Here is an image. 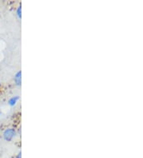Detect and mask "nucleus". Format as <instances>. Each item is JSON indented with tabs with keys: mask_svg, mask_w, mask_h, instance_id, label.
<instances>
[{
	"mask_svg": "<svg viewBox=\"0 0 143 158\" xmlns=\"http://www.w3.org/2000/svg\"><path fill=\"white\" fill-rule=\"evenodd\" d=\"M14 81L15 83V85L19 86L21 85L22 84V71L21 70H18L17 73L14 74Z\"/></svg>",
	"mask_w": 143,
	"mask_h": 158,
	"instance_id": "obj_2",
	"label": "nucleus"
},
{
	"mask_svg": "<svg viewBox=\"0 0 143 158\" xmlns=\"http://www.w3.org/2000/svg\"><path fill=\"white\" fill-rule=\"evenodd\" d=\"M0 116H1V112H0Z\"/></svg>",
	"mask_w": 143,
	"mask_h": 158,
	"instance_id": "obj_7",
	"label": "nucleus"
},
{
	"mask_svg": "<svg viewBox=\"0 0 143 158\" xmlns=\"http://www.w3.org/2000/svg\"><path fill=\"white\" fill-rule=\"evenodd\" d=\"M16 136L17 130L14 128H7L2 133V137L6 141H11Z\"/></svg>",
	"mask_w": 143,
	"mask_h": 158,
	"instance_id": "obj_1",
	"label": "nucleus"
},
{
	"mask_svg": "<svg viewBox=\"0 0 143 158\" xmlns=\"http://www.w3.org/2000/svg\"><path fill=\"white\" fill-rule=\"evenodd\" d=\"M0 87H1V81H0Z\"/></svg>",
	"mask_w": 143,
	"mask_h": 158,
	"instance_id": "obj_6",
	"label": "nucleus"
},
{
	"mask_svg": "<svg viewBox=\"0 0 143 158\" xmlns=\"http://www.w3.org/2000/svg\"><path fill=\"white\" fill-rule=\"evenodd\" d=\"M16 14H17V16L18 19H21L22 18V6H18L17 10H16Z\"/></svg>",
	"mask_w": 143,
	"mask_h": 158,
	"instance_id": "obj_4",
	"label": "nucleus"
},
{
	"mask_svg": "<svg viewBox=\"0 0 143 158\" xmlns=\"http://www.w3.org/2000/svg\"><path fill=\"white\" fill-rule=\"evenodd\" d=\"M19 100V96H14L11 97L8 101V105L10 106H14L18 103Z\"/></svg>",
	"mask_w": 143,
	"mask_h": 158,
	"instance_id": "obj_3",
	"label": "nucleus"
},
{
	"mask_svg": "<svg viewBox=\"0 0 143 158\" xmlns=\"http://www.w3.org/2000/svg\"><path fill=\"white\" fill-rule=\"evenodd\" d=\"M15 158H22V152H19L17 155H16Z\"/></svg>",
	"mask_w": 143,
	"mask_h": 158,
	"instance_id": "obj_5",
	"label": "nucleus"
}]
</instances>
